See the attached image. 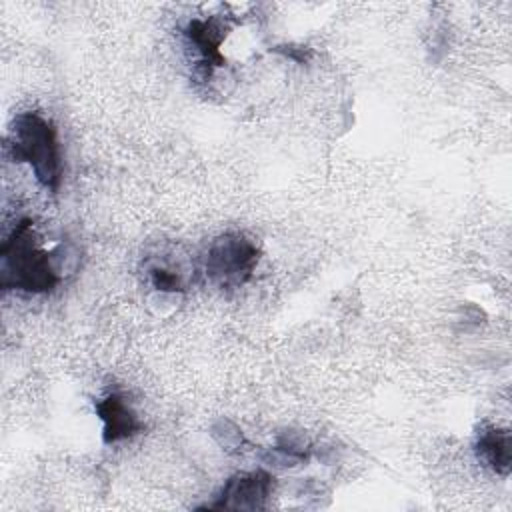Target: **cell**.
Here are the masks:
<instances>
[{"instance_id":"6da1fadb","label":"cell","mask_w":512,"mask_h":512,"mask_svg":"<svg viewBox=\"0 0 512 512\" xmlns=\"http://www.w3.org/2000/svg\"><path fill=\"white\" fill-rule=\"evenodd\" d=\"M52 258L38 246L32 220H20L0 248L2 288L30 294L52 292L60 282V272Z\"/></svg>"},{"instance_id":"5b68a950","label":"cell","mask_w":512,"mask_h":512,"mask_svg":"<svg viewBox=\"0 0 512 512\" xmlns=\"http://www.w3.org/2000/svg\"><path fill=\"white\" fill-rule=\"evenodd\" d=\"M96 412L102 420V440L116 444L136 436L144 424L132 410L130 402L120 392H108L96 402Z\"/></svg>"},{"instance_id":"277c9868","label":"cell","mask_w":512,"mask_h":512,"mask_svg":"<svg viewBox=\"0 0 512 512\" xmlns=\"http://www.w3.org/2000/svg\"><path fill=\"white\" fill-rule=\"evenodd\" d=\"M274 488V478L264 470L238 472L226 480L216 500L206 504L210 510H262Z\"/></svg>"},{"instance_id":"3957f363","label":"cell","mask_w":512,"mask_h":512,"mask_svg":"<svg viewBox=\"0 0 512 512\" xmlns=\"http://www.w3.org/2000/svg\"><path fill=\"white\" fill-rule=\"evenodd\" d=\"M260 260L256 244L238 232L218 236L204 258V272L218 288H240L246 284Z\"/></svg>"},{"instance_id":"ba28073f","label":"cell","mask_w":512,"mask_h":512,"mask_svg":"<svg viewBox=\"0 0 512 512\" xmlns=\"http://www.w3.org/2000/svg\"><path fill=\"white\" fill-rule=\"evenodd\" d=\"M148 274H150L152 286L160 292H182L184 290L182 276L166 266H152L148 270Z\"/></svg>"},{"instance_id":"8992f818","label":"cell","mask_w":512,"mask_h":512,"mask_svg":"<svg viewBox=\"0 0 512 512\" xmlns=\"http://www.w3.org/2000/svg\"><path fill=\"white\" fill-rule=\"evenodd\" d=\"M476 456L478 460L496 472L498 476H510L512 470V436L510 430L484 424L476 436Z\"/></svg>"},{"instance_id":"7a4b0ae2","label":"cell","mask_w":512,"mask_h":512,"mask_svg":"<svg viewBox=\"0 0 512 512\" xmlns=\"http://www.w3.org/2000/svg\"><path fill=\"white\" fill-rule=\"evenodd\" d=\"M8 148L16 162L30 166L38 184L56 192L62 182V154L56 128L38 112H22L14 118Z\"/></svg>"},{"instance_id":"52a82bcc","label":"cell","mask_w":512,"mask_h":512,"mask_svg":"<svg viewBox=\"0 0 512 512\" xmlns=\"http://www.w3.org/2000/svg\"><path fill=\"white\" fill-rule=\"evenodd\" d=\"M184 36L198 56L196 66L204 78H208L212 74V68L224 64V58L220 54V42H222L224 34L216 22L190 20L184 30Z\"/></svg>"}]
</instances>
